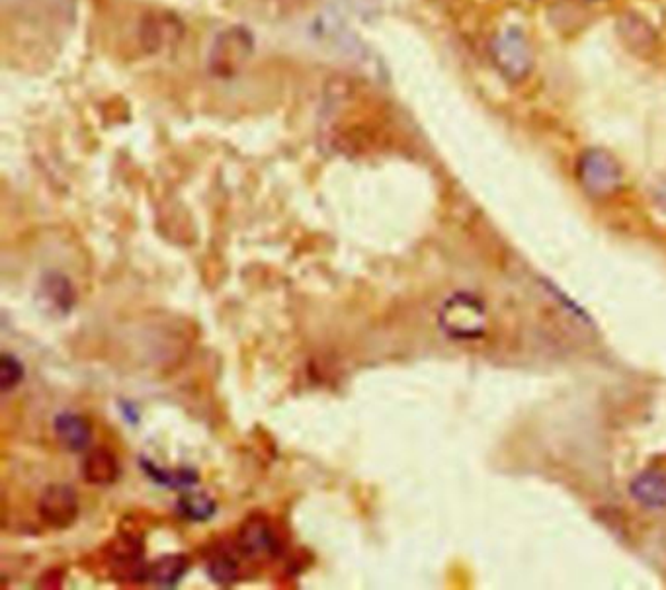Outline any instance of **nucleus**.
Returning a JSON list of instances; mask_svg holds the SVG:
<instances>
[{"label":"nucleus","mask_w":666,"mask_h":590,"mask_svg":"<svg viewBox=\"0 0 666 590\" xmlns=\"http://www.w3.org/2000/svg\"><path fill=\"white\" fill-rule=\"evenodd\" d=\"M489 53L500 77L512 85L524 83L536 67V51L524 30L506 26L489 42Z\"/></svg>","instance_id":"f257e3e1"},{"label":"nucleus","mask_w":666,"mask_h":590,"mask_svg":"<svg viewBox=\"0 0 666 590\" xmlns=\"http://www.w3.org/2000/svg\"><path fill=\"white\" fill-rule=\"evenodd\" d=\"M577 178L588 196L604 200L620 192L624 170L610 151L592 147L586 149L577 161Z\"/></svg>","instance_id":"f03ea898"},{"label":"nucleus","mask_w":666,"mask_h":590,"mask_svg":"<svg viewBox=\"0 0 666 590\" xmlns=\"http://www.w3.org/2000/svg\"><path fill=\"white\" fill-rule=\"evenodd\" d=\"M440 329L456 340H475L485 335V303L471 294H456L444 301L438 313Z\"/></svg>","instance_id":"7ed1b4c3"},{"label":"nucleus","mask_w":666,"mask_h":590,"mask_svg":"<svg viewBox=\"0 0 666 590\" xmlns=\"http://www.w3.org/2000/svg\"><path fill=\"white\" fill-rule=\"evenodd\" d=\"M252 36L245 28H229L217 36L209 53V69L215 77L229 79L237 75L252 53Z\"/></svg>","instance_id":"20e7f679"},{"label":"nucleus","mask_w":666,"mask_h":590,"mask_svg":"<svg viewBox=\"0 0 666 590\" xmlns=\"http://www.w3.org/2000/svg\"><path fill=\"white\" fill-rule=\"evenodd\" d=\"M616 34L625 49L639 59H649L659 51V32L643 14L635 10L620 14L616 22Z\"/></svg>","instance_id":"39448f33"},{"label":"nucleus","mask_w":666,"mask_h":590,"mask_svg":"<svg viewBox=\"0 0 666 590\" xmlns=\"http://www.w3.org/2000/svg\"><path fill=\"white\" fill-rule=\"evenodd\" d=\"M40 516L55 530H65L79 518V497L69 485H49L40 499Z\"/></svg>","instance_id":"423d86ee"},{"label":"nucleus","mask_w":666,"mask_h":590,"mask_svg":"<svg viewBox=\"0 0 666 590\" xmlns=\"http://www.w3.org/2000/svg\"><path fill=\"white\" fill-rule=\"evenodd\" d=\"M237 544H239V549L249 557L270 555L276 551V546H278L272 526L268 524L266 518H258V516H249L245 520V524L239 530Z\"/></svg>","instance_id":"0eeeda50"},{"label":"nucleus","mask_w":666,"mask_h":590,"mask_svg":"<svg viewBox=\"0 0 666 590\" xmlns=\"http://www.w3.org/2000/svg\"><path fill=\"white\" fill-rule=\"evenodd\" d=\"M629 495L649 510H661L666 508V475L661 471L649 469L639 473L631 485Z\"/></svg>","instance_id":"6e6552de"},{"label":"nucleus","mask_w":666,"mask_h":590,"mask_svg":"<svg viewBox=\"0 0 666 590\" xmlns=\"http://www.w3.org/2000/svg\"><path fill=\"white\" fill-rule=\"evenodd\" d=\"M55 436L69 452H84L92 442V426L77 413H61L53 422Z\"/></svg>","instance_id":"1a4fd4ad"},{"label":"nucleus","mask_w":666,"mask_h":590,"mask_svg":"<svg viewBox=\"0 0 666 590\" xmlns=\"http://www.w3.org/2000/svg\"><path fill=\"white\" fill-rule=\"evenodd\" d=\"M83 477L86 483L108 487L120 477V464L116 456L106 448H94L83 460Z\"/></svg>","instance_id":"9d476101"},{"label":"nucleus","mask_w":666,"mask_h":590,"mask_svg":"<svg viewBox=\"0 0 666 590\" xmlns=\"http://www.w3.org/2000/svg\"><path fill=\"white\" fill-rule=\"evenodd\" d=\"M38 297H40V301L47 303V309H53L61 315H67L75 305V290H73L69 278L63 274H57V272L43 276Z\"/></svg>","instance_id":"9b49d317"},{"label":"nucleus","mask_w":666,"mask_h":590,"mask_svg":"<svg viewBox=\"0 0 666 590\" xmlns=\"http://www.w3.org/2000/svg\"><path fill=\"white\" fill-rule=\"evenodd\" d=\"M190 569V559L182 553L163 555L151 567H147V579L153 581L157 587L172 589L176 587Z\"/></svg>","instance_id":"f8f14e48"},{"label":"nucleus","mask_w":666,"mask_h":590,"mask_svg":"<svg viewBox=\"0 0 666 590\" xmlns=\"http://www.w3.org/2000/svg\"><path fill=\"white\" fill-rule=\"evenodd\" d=\"M182 36L180 24L174 20V16H163V14H153L147 16L143 24V42L147 49L159 51L165 45H174L176 40Z\"/></svg>","instance_id":"ddd939ff"},{"label":"nucleus","mask_w":666,"mask_h":590,"mask_svg":"<svg viewBox=\"0 0 666 590\" xmlns=\"http://www.w3.org/2000/svg\"><path fill=\"white\" fill-rule=\"evenodd\" d=\"M139 465L143 467V471L161 487H167V489H176V491H188V489H194L198 483H200V475L196 469H176V471H170V469H163L159 465L149 462V460H139Z\"/></svg>","instance_id":"4468645a"},{"label":"nucleus","mask_w":666,"mask_h":590,"mask_svg":"<svg viewBox=\"0 0 666 590\" xmlns=\"http://www.w3.org/2000/svg\"><path fill=\"white\" fill-rule=\"evenodd\" d=\"M178 510L186 520H194V522H206L209 520L217 505L215 501L209 497L208 493L204 491H196V489H188L184 491V495L178 501Z\"/></svg>","instance_id":"2eb2a0df"},{"label":"nucleus","mask_w":666,"mask_h":590,"mask_svg":"<svg viewBox=\"0 0 666 590\" xmlns=\"http://www.w3.org/2000/svg\"><path fill=\"white\" fill-rule=\"evenodd\" d=\"M208 573L213 583L229 587L239 579V565L231 555L221 553L209 561Z\"/></svg>","instance_id":"dca6fc26"},{"label":"nucleus","mask_w":666,"mask_h":590,"mask_svg":"<svg viewBox=\"0 0 666 590\" xmlns=\"http://www.w3.org/2000/svg\"><path fill=\"white\" fill-rule=\"evenodd\" d=\"M22 380H24L22 362L14 354L4 352L0 358V391L10 393Z\"/></svg>","instance_id":"f3484780"},{"label":"nucleus","mask_w":666,"mask_h":590,"mask_svg":"<svg viewBox=\"0 0 666 590\" xmlns=\"http://www.w3.org/2000/svg\"><path fill=\"white\" fill-rule=\"evenodd\" d=\"M655 194H657V202H659V206L661 208H665L666 210V180L663 178V182L655 188Z\"/></svg>","instance_id":"a211bd4d"},{"label":"nucleus","mask_w":666,"mask_h":590,"mask_svg":"<svg viewBox=\"0 0 666 590\" xmlns=\"http://www.w3.org/2000/svg\"><path fill=\"white\" fill-rule=\"evenodd\" d=\"M583 2H600V0H583Z\"/></svg>","instance_id":"6ab92c4d"}]
</instances>
